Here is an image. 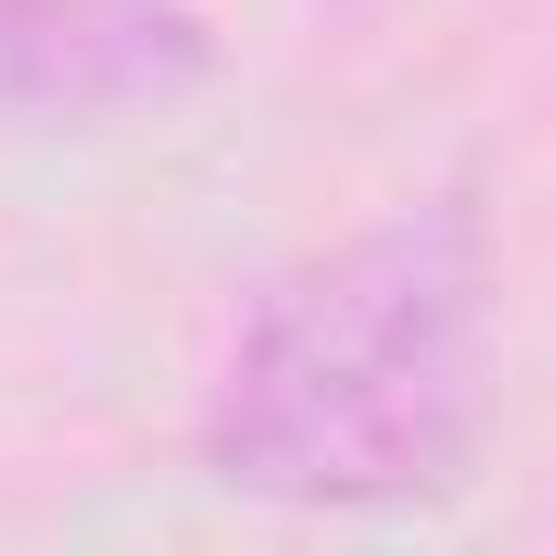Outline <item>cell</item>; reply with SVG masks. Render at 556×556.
Here are the masks:
<instances>
[{
	"mask_svg": "<svg viewBox=\"0 0 556 556\" xmlns=\"http://www.w3.org/2000/svg\"><path fill=\"white\" fill-rule=\"evenodd\" d=\"M469 218L426 207L262 306L218 393V469L285 502H404L469 437Z\"/></svg>",
	"mask_w": 556,
	"mask_h": 556,
	"instance_id": "cell-1",
	"label": "cell"
},
{
	"mask_svg": "<svg viewBox=\"0 0 556 556\" xmlns=\"http://www.w3.org/2000/svg\"><path fill=\"white\" fill-rule=\"evenodd\" d=\"M164 55H197V45L153 0H0V121L164 88Z\"/></svg>",
	"mask_w": 556,
	"mask_h": 556,
	"instance_id": "cell-2",
	"label": "cell"
}]
</instances>
